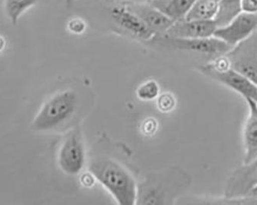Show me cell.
<instances>
[{
  "label": "cell",
  "mask_w": 257,
  "mask_h": 205,
  "mask_svg": "<svg viewBox=\"0 0 257 205\" xmlns=\"http://www.w3.org/2000/svg\"><path fill=\"white\" fill-rule=\"evenodd\" d=\"M89 171L118 204H137L138 187L135 178L120 163L111 158H97L91 161Z\"/></svg>",
  "instance_id": "6da1fadb"
},
{
  "label": "cell",
  "mask_w": 257,
  "mask_h": 205,
  "mask_svg": "<svg viewBox=\"0 0 257 205\" xmlns=\"http://www.w3.org/2000/svg\"><path fill=\"white\" fill-rule=\"evenodd\" d=\"M79 106L78 94L66 89L49 98L33 118L32 128L39 132L54 131L73 118Z\"/></svg>",
  "instance_id": "7a4b0ae2"
},
{
  "label": "cell",
  "mask_w": 257,
  "mask_h": 205,
  "mask_svg": "<svg viewBox=\"0 0 257 205\" xmlns=\"http://www.w3.org/2000/svg\"><path fill=\"white\" fill-rule=\"evenodd\" d=\"M148 43L162 49L188 52L207 58L208 63L219 56L227 54L232 46L214 36L206 38L183 39L158 35L149 40Z\"/></svg>",
  "instance_id": "3957f363"
},
{
  "label": "cell",
  "mask_w": 257,
  "mask_h": 205,
  "mask_svg": "<svg viewBox=\"0 0 257 205\" xmlns=\"http://www.w3.org/2000/svg\"><path fill=\"white\" fill-rule=\"evenodd\" d=\"M197 70L206 77L236 92L244 100L252 99L257 102L256 84L231 66L216 69L206 63L198 66Z\"/></svg>",
  "instance_id": "277c9868"
},
{
  "label": "cell",
  "mask_w": 257,
  "mask_h": 205,
  "mask_svg": "<svg viewBox=\"0 0 257 205\" xmlns=\"http://www.w3.org/2000/svg\"><path fill=\"white\" fill-rule=\"evenodd\" d=\"M84 143L78 130H72L63 138L58 151L57 163L61 171L69 176L80 174L86 165Z\"/></svg>",
  "instance_id": "5b68a950"
},
{
  "label": "cell",
  "mask_w": 257,
  "mask_h": 205,
  "mask_svg": "<svg viewBox=\"0 0 257 205\" xmlns=\"http://www.w3.org/2000/svg\"><path fill=\"white\" fill-rule=\"evenodd\" d=\"M231 66L257 85V30L226 54Z\"/></svg>",
  "instance_id": "8992f818"
},
{
  "label": "cell",
  "mask_w": 257,
  "mask_h": 205,
  "mask_svg": "<svg viewBox=\"0 0 257 205\" xmlns=\"http://www.w3.org/2000/svg\"><path fill=\"white\" fill-rule=\"evenodd\" d=\"M257 30V14L240 12L227 24L217 27L213 36L234 47Z\"/></svg>",
  "instance_id": "52a82bcc"
},
{
  "label": "cell",
  "mask_w": 257,
  "mask_h": 205,
  "mask_svg": "<svg viewBox=\"0 0 257 205\" xmlns=\"http://www.w3.org/2000/svg\"><path fill=\"white\" fill-rule=\"evenodd\" d=\"M109 14L115 24L140 40L149 41L155 36L141 19L125 4H114Z\"/></svg>",
  "instance_id": "ba28073f"
},
{
  "label": "cell",
  "mask_w": 257,
  "mask_h": 205,
  "mask_svg": "<svg viewBox=\"0 0 257 205\" xmlns=\"http://www.w3.org/2000/svg\"><path fill=\"white\" fill-rule=\"evenodd\" d=\"M218 26L215 20H189L186 19L175 21L167 36L175 38H206L214 35Z\"/></svg>",
  "instance_id": "9c48e42d"
},
{
  "label": "cell",
  "mask_w": 257,
  "mask_h": 205,
  "mask_svg": "<svg viewBox=\"0 0 257 205\" xmlns=\"http://www.w3.org/2000/svg\"><path fill=\"white\" fill-rule=\"evenodd\" d=\"M137 14L155 36L165 34L174 21L150 3L123 4Z\"/></svg>",
  "instance_id": "30bf717a"
},
{
  "label": "cell",
  "mask_w": 257,
  "mask_h": 205,
  "mask_svg": "<svg viewBox=\"0 0 257 205\" xmlns=\"http://www.w3.org/2000/svg\"><path fill=\"white\" fill-rule=\"evenodd\" d=\"M248 112L242 130L243 164L251 162L257 158V102L245 100Z\"/></svg>",
  "instance_id": "8fae6325"
},
{
  "label": "cell",
  "mask_w": 257,
  "mask_h": 205,
  "mask_svg": "<svg viewBox=\"0 0 257 205\" xmlns=\"http://www.w3.org/2000/svg\"><path fill=\"white\" fill-rule=\"evenodd\" d=\"M196 0H152L150 4L173 21L183 20Z\"/></svg>",
  "instance_id": "7c38bea8"
},
{
  "label": "cell",
  "mask_w": 257,
  "mask_h": 205,
  "mask_svg": "<svg viewBox=\"0 0 257 205\" xmlns=\"http://www.w3.org/2000/svg\"><path fill=\"white\" fill-rule=\"evenodd\" d=\"M220 10L219 0H196L184 19L189 20H215Z\"/></svg>",
  "instance_id": "4fadbf2b"
},
{
  "label": "cell",
  "mask_w": 257,
  "mask_h": 205,
  "mask_svg": "<svg viewBox=\"0 0 257 205\" xmlns=\"http://www.w3.org/2000/svg\"><path fill=\"white\" fill-rule=\"evenodd\" d=\"M40 0H5V12L7 17L14 25H17L20 17L27 10L37 5Z\"/></svg>",
  "instance_id": "5bb4252c"
},
{
  "label": "cell",
  "mask_w": 257,
  "mask_h": 205,
  "mask_svg": "<svg viewBox=\"0 0 257 205\" xmlns=\"http://www.w3.org/2000/svg\"><path fill=\"white\" fill-rule=\"evenodd\" d=\"M220 10L216 19L218 27L226 25L240 13V0H219Z\"/></svg>",
  "instance_id": "9a60e30c"
},
{
  "label": "cell",
  "mask_w": 257,
  "mask_h": 205,
  "mask_svg": "<svg viewBox=\"0 0 257 205\" xmlns=\"http://www.w3.org/2000/svg\"><path fill=\"white\" fill-rule=\"evenodd\" d=\"M160 95V85L155 80H148L143 82L137 90V97L144 102L155 100Z\"/></svg>",
  "instance_id": "2e32d148"
},
{
  "label": "cell",
  "mask_w": 257,
  "mask_h": 205,
  "mask_svg": "<svg viewBox=\"0 0 257 205\" xmlns=\"http://www.w3.org/2000/svg\"><path fill=\"white\" fill-rule=\"evenodd\" d=\"M157 100L158 109L163 113L171 112L176 106V99L174 96L170 93H164L159 95Z\"/></svg>",
  "instance_id": "e0dca14e"
},
{
  "label": "cell",
  "mask_w": 257,
  "mask_h": 205,
  "mask_svg": "<svg viewBox=\"0 0 257 205\" xmlns=\"http://www.w3.org/2000/svg\"><path fill=\"white\" fill-rule=\"evenodd\" d=\"M86 23L81 19H73L68 23V29L74 34H81L86 30Z\"/></svg>",
  "instance_id": "ac0fdd59"
},
{
  "label": "cell",
  "mask_w": 257,
  "mask_h": 205,
  "mask_svg": "<svg viewBox=\"0 0 257 205\" xmlns=\"http://www.w3.org/2000/svg\"><path fill=\"white\" fill-rule=\"evenodd\" d=\"M240 12L249 14H257V0H240Z\"/></svg>",
  "instance_id": "d6986e66"
},
{
  "label": "cell",
  "mask_w": 257,
  "mask_h": 205,
  "mask_svg": "<svg viewBox=\"0 0 257 205\" xmlns=\"http://www.w3.org/2000/svg\"><path fill=\"white\" fill-rule=\"evenodd\" d=\"M157 122L154 120H147V121H146L145 123L144 124L143 131L146 132L147 135H152L157 130Z\"/></svg>",
  "instance_id": "ffe728a7"
},
{
  "label": "cell",
  "mask_w": 257,
  "mask_h": 205,
  "mask_svg": "<svg viewBox=\"0 0 257 205\" xmlns=\"http://www.w3.org/2000/svg\"><path fill=\"white\" fill-rule=\"evenodd\" d=\"M80 180L81 183L85 187H92L94 184L96 179L90 172H89L87 174H83V175L81 176Z\"/></svg>",
  "instance_id": "44dd1931"
},
{
  "label": "cell",
  "mask_w": 257,
  "mask_h": 205,
  "mask_svg": "<svg viewBox=\"0 0 257 205\" xmlns=\"http://www.w3.org/2000/svg\"><path fill=\"white\" fill-rule=\"evenodd\" d=\"M114 4H143L150 3L152 0H110Z\"/></svg>",
  "instance_id": "7402d4cb"
},
{
  "label": "cell",
  "mask_w": 257,
  "mask_h": 205,
  "mask_svg": "<svg viewBox=\"0 0 257 205\" xmlns=\"http://www.w3.org/2000/svg\"><path fill=\"white\" fill-rule=\"evenodd\" d=\"M4 47V41L2 38H0V50H3Z\"/></svg>",
  "instance_id": "603a6c76"
}]
</instances>
